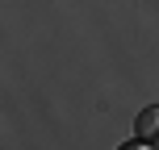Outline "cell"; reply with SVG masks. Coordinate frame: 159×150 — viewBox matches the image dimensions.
Returning a JSON list of instances; mask_svg holds the SVG:
<instances>
[{
    "label": "cell",
    "instance_id": "1",
    "mask_svg": "<svg viewBox=\"0 0 159 150\" xmlns=\"http://www.w3.org/2000/svg\"><path fill=\"white\" fill-rule=\"evenodd\" d=\"M134 134L143 142H159V104H151V109H143L134 117Z\"/></svg>",
    "mask_w": 159,
    "mask_h": 150
},
{
    "label": "cell",
    "instance_id": "2",
    "mask_svg": "<svg viewBox=\"0 0 159 150\" xmlns=\"http://www.w3.org/2000/svg\"><path fill=\"white\" fill-rule=\"evenodd\" d=\"M117 150H155V146H151V142H143V138H134V142H121Z\"/></svg>",
    "mask_w": 159,
    "mask_h": 150
}]
</instances>
